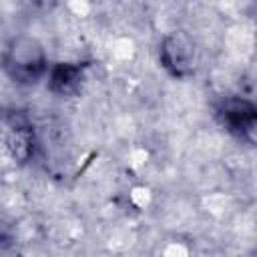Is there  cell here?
<instances>
[{
  "instance_id": "1",
  "label": "cell",
  "mask_w": 257,
  "mask_h": 257,
  "mask_svg": "<svg viewBox=\"0 0 257 257\" xmlns=\"http://www.w3.org/2000/svg\"><path fill=\"white\" fill-rule=\"evenodd\" d=\"M4 70L18 84H34L48 72L42 44L28 34L12 38L4 52Z\"/></svg>"
},
{
  "instance_id": "2",
  "label": "cell",
  "mask_w": 257,
  "mask_h": 257,
  "mask_svg": "<svg viewBox=\"0 0 257 257\" xmlns=\"http://www.w3.org/2000/svg\"><path fill=\"white\" fill-rule=\"evenodd\" d=\"M159 60L163 68L175 78H189L195 72L197 50L195 42L187 32H171L161 40Z\"/></svg>"
},
{
  "instance_id": "3",
  "label": "cell",
  "mask_w": 257,
  "mask_h": 257,
  "mask_svg": "<svg viewBox=\"0 0 257 257\" xmlns=\"http://www.w3.org/2000/svg\"><path fill=\"white\" fill-rule=\"evenodd\" d=\"M219 118L229 133L237 137H251L255 131V122H257V108L247 98L231 96L221 102Z\"/></svg>"
},
{
  "instance_id": "4",
  "label": "cell",
  "mask_w": 257,
  "mask_h": 257,
  "mask_svg": "<svg viewBox=\"0 0 257 257\" xmlns=\"http://www.w3.org/2000/svg\"><path fill=\"white\" fill-rule=\"evenodd\" d=\"M82 82V68L72 62H58L48 70V88L56 96H68L78 90Z\"/></svg>"
},
{
  "instance_id": "5",
  "label": "cell",
  "mask_w": 257,
  "mask_h": 257,
  "mask_svg": "<svg viewBox=\"0 0 257 257\" xmlns=\"http://www.w3.org/2000/svg\"><path fill=\"white\" fill-rule=\"evenodd\" d=\"M8 151L14 161L24 163L32 157L34 143H32V133L26 126H12L8 135Z\"/></svg>"
}]
</instances>
